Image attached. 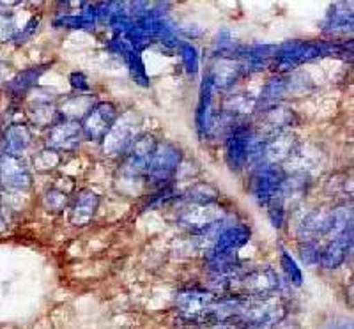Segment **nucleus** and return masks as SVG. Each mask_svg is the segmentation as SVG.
Instances as JSON below:
<instances>
[{
  "mask_svg": "<svg viewBox=\"0 0 354 329\" xmlns=\"http://www.w3.org/2000/svg\"><path fill=\"white\" fill-rule=\"evenodd\" d=\"M227 287L232 289L234 296L245 301H264L277 292L280 281L271 267H257L230 280Z\"/></svg>",
  "mask_w": 354,
  "mask_h": 329,
  "instance_id": "1",
  "label": "nucleus"
},
{
  "mask_svg": "<svg viewBox=\"0 0 354 329\" xmlns=\"http://www.w3.org/2000/svg\"><path fill=\"white\" fill-rule=\"evenodd\" d=\"M117 119H119V113L112 103L103 101V103L94 104L91 112L84 117V122H80L82 135L87 137L88 140L101 142L106 137L110 128L115 124Z\"/></svg>",
  "mask_w": 354,
  "mask_h": 329,
  "instance_id": "2",
  "label": "nucleus"
},
{
  "mask_svg": "<svg viewBox=\"0 0 354 329\" xmlns=\"http://www.w3.org/2000/svg\"><path fill=\"white\" fill-rule=\"evenodd\" d=\"M179 161H181V154L174 145L158 144L151 158L149 169H147V179L153 185H163L176 173Z\"/></svg>",
  "mask_w": 354,
  "mask_h": 329,
  "instance_id": "3",
  "label": "nucleus"
},
{
  "mask_svg": "<svg viewBox=\"0 0 354 329\" xmlns=\"http://www.w3.org/2000/svg\"><path fill=\"white\" fill-rule=\"evenodd\" d=\"M214 301H216V296L213 292L201 289L181 290L176 297L179 315L188 322H201L204 313Z\"/></svg>",
  "mask_w": 354,
  "mask_h": 329,
  "instance_id": "4",
  "label": "nucleus"
},
{
  "mask_svg": "<svg viewBox=\"0 0 354 329\" xmlns=\"http://www.w3.org/2000/svg\"><path fill=\"white\" fill-rule=\"evenodd\" d=\"M250 241V229L245 225H236L223 230L218 236L213 250H211L209 262H227L236 261V252L243 248Z\"/></svg>",
  "mask_w": 354,
  "mask_h": 329,
  "instance_id": "5",
  "label": "nucleus"
},
{
  "mask_svg": "<svg viewBox=\"0 0 354 329\" xmlns=\"http://www.w3.org/2000/svg\"><path fill=\"white\" fill-rule=\"evenodd\" d=\"M286 172L278 164H266L264 169L255 173L252 185H250L255 200L262 205L270 204L282 186V182L286 181Z\"/></svg>",
  "mask_w": 354,
  "mask_h": 329,
  "instance_id": "6",
  "label": "nucleus"
},
{
  "mask_svg": "<svg viewBox=\"0 0 354 329\" xmlns=\"http://www.w3.org/2000/svg\"><path fill=\"white\" fill-rule=\"evenodd\" d=\"M135 131H137V122H135L133 113H128L122 119H117L115 124L110 128L106 137L103 138L105 140V153H109V156L124 154L135 142Z\"/></svg>",
  "mask_w": 354,
  "mask_h": 329,
  "instance_id": "7",
  "label": "nucleus"
},
{
  "mask_svg": "<svg viewBox=\"0 0 354 329\" xmlns=\"http://www.w3.org/2000/svg\"><path fill=\"white\" fill-rule=\"evenodd\" d=\"M0 182L12 189H27L32 185V176L20 156L4 153L0 158Z\"/></svg>",
  "mask_w": 354,
  "mask_h": 329,
  "instance_id": "8",
  "label": "nucleus"
},
{
  "mask_svg": "<svg viewBox=\"0 0 354 329\" xmlns=\"http://www.w3.org/2000/svg\"><path fill=\"white\" fill-rule=\"evenodd\" d=\"M82 124L73 119H62L50 128L48 133V149L59 153V151H73L80 144Z\"/></svg>",
  "mask_w": 354,
  "mask_h": 329,
  "instance_id": "9",
  "label": "nucleus"
},
{
  "mask_svg": "<svg viewBox=\"0 0 354 329\" xmlns=\"http://www.w3.org/2000/svg\"><path fill=\"white\" fill-rule=\"evenodd\" d=\"M221 220V209L214 204H194L181 214L179 221L195 232L213 229Z\"/></svg>",
  "mask_w": 354,
  "mask_h": 329,
  "instance_id": "10",
  "label": "nucleus"
},
{
  "mask_svg": "<svg viewBox=\"0 0 354 329\" xmlns=\"http://www.w3.org/2000/svg\"><path fill=\"white\" fill-rule=\"evenodd\" d=\"M353 246V227L344 230L342 234H338L331 239L326 250L321 253V264L328 269L338 267L347 257V252Z\"/></svg>",
  "mask_w": 354,
  "mask_h": 329,
  "instance_id": "11",
  "label": "nucleus"
},
{
  "mask_svg": "<svg viewBox=\"0 0 354 329\" xmlns=\"http://www.w3.org/2000/svg\"><path fill=\"white\" fill-rule=\"evenodd\" d=\"M97 205H100L97 193H94L93 189H82L71 207V216H69V220H71L73 225H87L88 221L94 218V214H96Z\"/></svg>",
  "mask_w": 354,
  "mask_h": 329,
  "instance_id": "12",
  "label": "nucleus"
},
{
  "mask_svg": "<svg viewBox=\"0 0 354 329\" xmlns=\"http://www.w3.org/2000/svg\"><path fill=\"white\" fill-rule=\"evenodd\" d=\"M335 223V209H317L314 213H310L308 216L303 220L299 232L305 237L312 239L315 236H322V234L331 232Z\"/></svg>",
  "mask_w": 354,
  "mask_h": 329,
  "instance_id": "13",
  "label": "nucleus"
},
{
  "mask_svg": "<svg viewBox=\"0 0 354 329\" xmlns=\"http://www.w3.org/2000/svg\"><path fill=\"white\" fill-rule=\"evenodd\" d=\"M32 142V133L25 124H11L6 129L4 135V145H6V154L11 156H20L25 153Z\"/></svg>",
  "mask_w": 354,
  "mask_h": 329,
  "instance_id": "14",
  "label": "nucleus"
},
{
  "mask_svg": "<svg viewBox=\"0 0 354 329\" xmlns=\"http://www.w3.org/2000/svg\"><path fill=\"white\" fill-rule=\"evenodd\" d=\"M294 144V137L290 133H280V135H274L271 138H266V145H264V156L268 158L270 161H273L274 164L283 161L286 158L290 156L292 153Z\"/></svg>",
  "mask_w": 354,
  "mask_h": 329,
  "instance_id": "15",
  "label": "nucleus"
},
{
  "mask_svg": "<svg viewBox=\"0 0 354 329\" xmlns=\"http://www.w3.org/2000/svg\"><path fill=\"white\" fill-rule=\"evenodd\" d=\"M241 71L243 69L238 62L225 61V59H223V61H220L216 64V68H214V71H213V75L209 77V80H211V84H213V87L225 88L238 80L239 75H241Z\"/></svg>",
  "mask_w": 354,
  "mask_h": 329,
  "instance_id": "16",
  "label": "nucleus"
},
{
  "mask_svg": "<svg viewBox=\"0 0 354 329\" xmlns=\"http://www.w3.org/2000/svg\"><path fill=\"white\" fill-rule=\"evenodd\" d=\"M43 68L44 66H37V68H30V69H27V71L20 73V75H18V77L15 78L11 84H9V91H11L15 96H20V94L27 93L28 88L34 87V84L37 82V78L43 75V71H44Z\"/></svg>",
  "mask_w": 354,
  "mask_h": 329,
  "instance_id": "17",
  "label": "nucleus"
},
{
  "mask_svg": "<svg viewBox=\"0 0 354 329\" xmlns=\"http://www.w3.org/2000/svg\"><path fill=\"white\" fill-rule=\"evenodd\" d=\"M94 106V103H93V100H91V96H75V97H71L69 96L68 100L64 101V103H62V106H61V110H62V113H68V119H73V121H77V119H75V117H77V110H80V115H87L88 112H91V109H93Z\"/></svg>",
  "mask_w": 354,
  "mask_h": 329,
  "instance_id": "18",
  "label": "nucleus"
},
{
  "mask_svg": "<svg viewBox=\"0 0 354 329\" xmlns=\"http://www.w3.org/2000/svg\"><path fill=\"white\" fill-rule=\"evenodd\" d=\"M283 93H286V84H283V82L280 80L270 82V84L266 85L264 91H262L261 100H259V106H264L266 110L273 109V106H277L278 97L283 96Z\"/></svg>",
  "mask_w": 354,
  "mask_h": 329,
  "instance_id": "19",
  "label": "nucleus"
},
{
  "mask_svg": "<svg viewBox=\"0 0 354 329\" xmlns=\"http://www.w3.org/2000/svg\"><path fill=\"white\" fill-rule=\"evenodd\" d=\"M68 205V195L61 189H50L44 197V207L48 209L50 213H61Z\"/></svg>",
  "mask_w": 354,
  "mask_h": 329,
  "instance_id": "20",
  "label": "nucleus"
},
{
  "mask_svg": "<svg viewBox=\"0 0 354 329\" xmlns=\"http://www.w3.org/2000/svg\"><path fill=\"white\" fill-rule=\"evenodd\" d=\"M299 253H301V261L306 265H315L321 262V250L314 241H305V245L299 246Z\"/></svg>",
  "mask_w": 354,
  "mask_h": 329,
  "instance_id": "21",
  "label": "nucleus"
},
{
  "mask_svg": "<svg viewBox=\"0 0 354 329\" xmlns=\"http://www.w3.org/2000/svg\"><path fill=\"white\" fill-rule=\"evenodd\" d=\"M17 36V27H15V18L8 12L0 15V41L15 39Z\"/></svg>",
  "mask_w": 354,
  "mask_h": 329,
  "instance_id": "22",
  "label": "nucleus"
},
{
  "mask_svg": "<svg viewBox=\"0 0 354 329\" xmlns=\"http://www.w3.org/2000/svg\"><path fill=\"white\" fill-rule=\"evenodd\" d=\"M30 117H32V121L37 126H50V122H52V109H50V104H36V109L30 112Z\"/></svg>",
  "mask_w": 354,
  "mask_h": 329,
  "instance_id": "23",
  "label": "nucleus"
},
{
  "mask_svg": "<svg viewBox=\"0 0 354 329\" xmlns=\"http://www.w3.org/2000/svg\"><path fill=\"white\" fill-rule=\"evenodd\" d=\"M282 265L286 267L287 274L290 276V281H292L294 285H301V271H299L296 262L290 258V255L287 252L282 253Z\"/></svg>",
  "mask_w": 354,
  "mask_h": 329,
  "instance_id": "24",
  "label": "nucleus"
},
{
  "mask_svg": "<svg viewBox=\"0 0 354 329\" xmlns=\"http://www.w3.org/2000/svg\"><path fill=\"white\" fill-rule=\"evenodd\" d=\"M183 55H185V61L188 64L189 71H195L197 68V57H195V48L192 44H183Z\"/></svg>",
  "mask_w": 354,
  "mask_h": 329,
  "instance_id": "25",
  "label": "nucleus"
},
{
  "mask_svg": "<svg viewBox=\"0 0 354 329\" xmlns=\"http://www.w3.org/2000/svg\"><path fill=\"white\" fill-rule=\"evenodd\" d=\"M37 24H39V18H30V20H28V24L24 27V30H20V32L15 36V41L21 43L24 39H27V37L30 36V34H32L34 30L37 28Z\"/></svg>",
  "mask_w": 354,
  "mask_h": 329,
  "instance_id": "26",
  "label": "nucleus"
},
{
  "mask_svg": "<svg viewBox=\"0 0 354 329\" xmlns=\"http://www.w3.org/2000/svg\"><path fill=\"white\" fill-rule=\"evenodd\" d=\"M71 85L75 88H78V91H88V82L84 73H73Z\"/></svg>",
  "mask_w": 354,
  "mask_h": 329,
  "instance_id": "27",
  "label": "nucleus"
},
{
  "mask_svg": "<svg viewBox=\"0 0 354 329\" xmlns=\"http://www.w3.org/2000/svg\"><path fill=\"white\" fill-rule=\"evenodd\" d=\"M277 329H299L298 328V324H296V322H283V321H280L277 324Z\"/></svg>",
  "mask_w": 354,
  "mask_h": 329,
  "instance_id": "28",
  "label": "nucleus"
},
{
  "mask_svg": "<svg viewBox=\"0 0 354 329\" xmlns=\"http://www.w3.org/2000/svg\"><path fill=\"white\" fill-rule=\"evenodd\" d=\"M239 329H271L270 326H241L239 324Z\"/></svg>",
  "mask_w": 354,
  "mask_h": 329,
  "instance_id": "29",
  "label": "nucleus"
},
{
  "mask_svg": "<svg viewBox=\"0 0 354 329\" xmlns=\"http://www.w3.org/2000/svg\"><path fill=\"white\" fill-rule=\"evenodd\" d=\"M4 227H6V223H4V220H2V216H0V232L4 230Z\"/></svg>",
  "mask_w": 354,
  "mask_h": 329,
  "instance_id": "30",
  "label": "nucleus"
},
{
  "mask_svg": "<svg viewBox=\"0 0 354 329\" xmlns=\"http://www.w3.org/2000/svg\"><path fill=\"white\" fill-rule=\"evenodd\" d=\"M189 329H192V328H189Z\"/></svg>",
  "mask_w": 354,
  "mask_h": 329,
  "instance_id": "31",
  "label": "nucleus"
}]
</instances>
